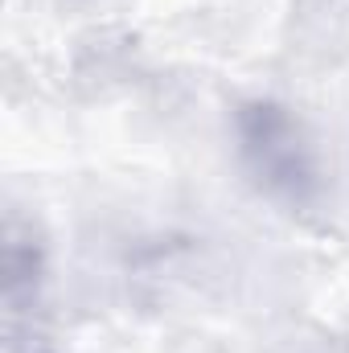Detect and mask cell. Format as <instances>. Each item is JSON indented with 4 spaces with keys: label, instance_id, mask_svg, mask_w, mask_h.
<instances>
[{
    "label": "cell",
    "instance_id": "1",
    "mask_svg": "<svg viewBox=\"0 0 349 353\" xmlns=\"http://www.w3.org/2000/svg\"><path fill=\"white\" fill-rule=\"evenodd\" d=\"M239 157L267 193L300 201L317 185V148L308 128L283 103L255 99L239 111Z\"/></svg>",
    "mask_w": 349,
    "mask_h": 353
}]
</instances>
